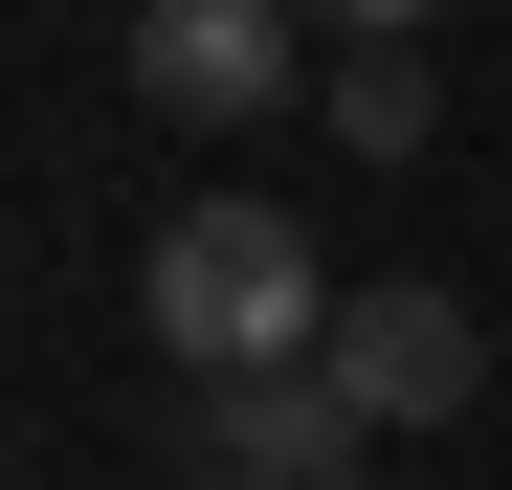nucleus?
<instances>
[{"instance_id": "1", "label": "nucleus", "mask_w": 512, "mask_h": 490, "mask_svg": "<svg viewBox=\"0 0 512 490\" xmlns=\"http://www.w3.org/2000/svg\"><path fill=\"white\" fill-rule=\"evenodd\" d=\"M134 312H156V357H179V379H268V357H312V335H334L312 223H290V201H245V179H201L179 223H156Z\"/></svg>"}, {"instance_id": "2", "label": "nucleus", "mask_w": 512, "mask_h": 490, "mask_svg": "<svg viewBox=\"0 0 512 490\" xmlns=\"http://www.w3.org/2000/svg\"><path fill=\"white\" fill-rule=\"evenodd\" d=\"M312 90V23L290 0H134V112L156 134H268Z\"/></svg>"}, {"instance_id": "3", "label": "nucleus", "mask_w": 512, "mask_h": 490, "mask_svg": "<svg viewBox=\"0 0 512 490\" xmlns=\"http://www.w3.org/2000/svg\"><path fill=\"white\" fill-rule=\"evenodd\" d=\"M179 468H201V490H357V468H379V424L334 401V357H268V379H201Z\"/></svg>"}, {"instance_id": "4", "label": "nucleus", "mask_w": 512, "mask_h": 490, "mask_svg": "<svg viewBox=\"0 0 512 490\" xmlns=\"http://www.w3.org/2000/svg\"><path fill=\"white\" fill-rule=\"evenodd\" d=\"M312 357H334V401H357L379 446H401V424H446V401L490 379V335H468L446 290H334V335H312Z\"/></svg>"}, {"instance_id": "5", "label": "nucleus", "mask_w": 512, "mask_h": 490, "mask_svg": "<svg viewBox=\"0 0 512 490\" xmlns=\"http://www.w3.org/2000/svg\"><path fill=\"white\" fill-rule=\"evenodd\" d=\"M446 134V90H423V23H357V67H334V156H423Z\"/></svg>"}, {"instance_id": "6", "label": "nucleus", "mask_w": 512, "mask_h": 490, "mask_svg": "<svg viewBox=\"0 0 512 490\" xmlns=\"http://www.w3.org/2000/svg\"><path fill=\"white\" fill-rule=\"evenodd\" d=\"M312 23H446V0H312Z\"/></svg>"}]
</instances>
